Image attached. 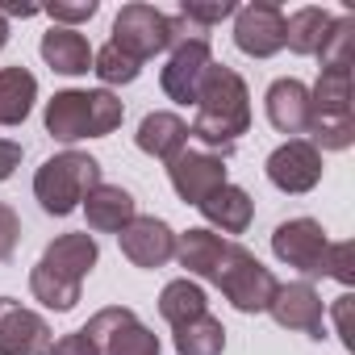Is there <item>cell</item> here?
I'll return each instance as SVG.
<instances>
[{"instance_id":"cell-1","label":"cell","mask_w":355,"mask_h":355,"mask_svg":"<svg viewBox=\"0 0 355 355\" xmlns=\"http://www.w3.org/2000/svg\"><path fill=\"white\" fill-rule=\"evenodd\" d=\"M197 121L189 125V138L205 142L214 155H230L239 146V138L251 130V92L247 80L226 67V63H209L201 88H197Z\"/></svg>"},{"instance_id":"cell-38","label":"cell","mask_w":355,"mask_h":355,"mask_svg":"<svg viewBox=\"0 0 355 355\" xmlns=\"http://www.w3.org/2000/svg\"><path fill=\"white\" fill-rule=\"evenodd\" d=\"M5 42H9V21L0 17V51H5Z\"/></svg>"},{"instance_id":"cell-21","label":"cell","mask_w":355,"mask_h":355,"mask_svg":"<svg viewBox=\"0 0 355 355\" xmlns=\"http://www.w3.org/2000/svg\"><path fill=\"white\" fill-rule=\"evenodd\" d=\"M197 209H201L205 222H209L214 230H222V234H243V230L251 226V218H255V201H251V193L239 189V184H230V180H226L218 193H209Z\"/></svg>"},{"instance_id":"cell-22","label":"cell","mask_w":355,"mask_h":355,"mask_svg":"<svg viewBox=\"0 0 355 355\" xmlns=\"http://www.w3.org/2000/svg\"><path fill=\"white\" fill-rule=\"evenodd\" d=\"M38 101V80L30 67H0V125H21Z\"/></svg>"},{"instance_id":"cell-33","label":"cell","mask_w":355,"mask_h":355,"mask_svg":"<svg viewBox=\"0 0 355 355\" xmlns=\"http://www.w3.org/2000/svg\"><path fill=\"white\" fill-rule=\"evenodd\" d=\"M21 243V218L9 201H0V263H9Z\"/></svg>"},{"instance_id":"cell-15","label":"cell","mask_w":355,"mask_h":355,"mask_svg":"<svg viewBox=\"0 0 355 355\" xmlns=\"http://www.w3.org/2000/svg\"><path fill=\"white\" fill-rule=\"evenodd\" d=\"M96 259H101V247H96V239L88 234V230H76V234H59L46 251H42V268L46 272H55V276H63V280H71V284H84V276L96 268Z\"/></svg>"},{"instance_id":"cell-31","label":"cell","mask_w":355,"mask_h":355,"mask_svg":"<svg viewBox=\"0 0 355 355\" xmlns=\"http://www.w3.org/2000/svg\"><path fill=\"white\" fill-rule=\"evenodd\" d=\"M96 9H101L96 0H55V5H46L51 21H55V26H67V30H76L80 21H92Z\"/></svg>"},{"instance_id":"cell-34","label":"cell","mask_w":355,"mask_h":355,"mask_svg":"<svg viewBox=\"0 0 355 355\" xmlns=\"http://www.w3.org/2000/svg\"><path fill=\"white\" fill-rule=\"evenodd\" d=\"M46 355H101V351H96V343H92V338H88L84 330H71V334L55 338Z\"/></svg>"},{"instance_id":"cell-37","label":"cell","mask_w":355,"mask_h":355,"mask_svg":"<svg viewBox=\"0 0 355 355\" xmlns=\"http://www.w3.org/2000/svg\"><path fill=\"white\" fill-rule=\"evenodd\" d=\"M347 309H351V297H338V301H334V322H338V334H343V343L351 347V338H347Z\"/></svg>"},{"instance_id":"cell-14","label":"cell","mask_w":355,"mask_h":355,"mask_svg":"<svg viewBox=\"0 0 355 355\" xmlns=\"http://www.w3.org/2000/svg\"><path fill=\"white\" fill-rule=\"evenodd\" d=\"M117 247L134 268H163V263L175 259V230L155 214H138L117 234Z\"/></svg>"},{"instance_id":"cell-19","label":"cell","mask_w":355,"mask_h":355,"mask_svg":"<svg viewBox=\"0 0 355 355\" xmlns=\"http://www.w3.org/2000/svg\"><path fill=\"white\" fill-rule=\"evenodd\" d=\"M134 142H138L142 155L171 163L175 155L189 146V121H184L180 113H146V117L138 121Z\"/></svg>"},{"instance_id":"cell-36","label":"cell","mask_w":355,"mask_h":355,"mask_svg":"<svg viewBox=\"0 0 355 355\" xmlns=\"http://www.w3.org/2000/svg\"><path fill=\"white\" fill-rule=\"evenodd\" d=\"M38 13L42 9L38 5H26V0H0V17H5V21L9 17H38Z\"/></svg>"},{"instance_id":"cell-26","label":"cell","mask_w":355,"mask_h":355,"mask_svg":"<svg viewBox=\"0 0 355 355\" xmlns=\"http://www.w3.org/2000/svg\"><path fill=\"white\" fill-rule=\"evenodd\" d=\"M330 21H334V17H330L326 9H313V5L297 9L293 17H284V46H288L293 55H318L322 42H326Z\"/></svg>"},{"instance_id":"cell-2","label":"cell","mask_w":355,"mask_h":355,"mask_svg":"<svg viewBox=\"0 0 355 355\" xmlns=\"http://www.w3.org/2000/svg\"><path fill=\"white\" fill-rule=\"evenodd\" d=\"M125 117L121 96L109 88H67L46 101V134L59 142H80V138H109Z\"/></svg>"},{"instance_id":"cell-30","label":"cell","mask_w":355,"mask_h":355,"mask_svg":"<svg viewBox=\"0 0 355 355\" xmlns=\"http://www.w3.org/2000/svg\"><path fill=\"white\" fill-rule=\"evenodd\" d=\"M234 13H239L234 0H214V5H205V0H184V5H180V17L189 26H197V30H209V26L234 17Z\"/></svg>"},{"instance_id":"cell-4","label":"cell","mask_w":355,"mask_h":355,"mask_svg":"<svg viewBox=\"0 0 355 355\" xmlns=\"http://www.w3.org/2000/svg\"><path fill=\"white\" fill-rule=\"evenodd\" d=\"M214 63V46H209V30H197L189 26L180 13L171 17V46H167V67L159 71V84L163 92L175 101V105H193L197 101V88L205 80Z\"/></svg>"},{"instance_id":"cell-13","label":"cell","mask_w":355,"mask_h":355,"mask_svg":"<svg viewBox=\"0 0 355 355\" xmlns=\"http://www.w3.org/2000/svg\"><path fill=\"white\" fill-rule=\"evenodd\" d=\"M55 343L51 322L13 297H0V355H46Z\"/></svg>"},{"instance_id":"cell-6","label":"cell","mask_w":355,"mask_h":355,"mask_svg":"<svg viewBox=\"0 0 355 355\" xmlns=\"http://www.w3.org/2000/svg\"><path fill=\"white\" fill-rule=\"evenodd\" d=\"M101 355H159L163 343L159 334L130 309V305H109V309H96L88 318V326H80Z\"/></svg>"},{"instance_id":"cell-11","label":"cell","mask_w":355,"mask_h":355,"mask_svg":"<svg viewBox=\"0 0 355 355\" xmlns=\"http://www.w3.org/2000/svg\"><path fill=\"white\" fill-rule=\"evenodd\" d=\"M268 313L284 330H301L309 338H326V301H322V293L309 280L280 284L276 297H272V305H268Z\"/></svg>"},{"instance_id":"cell-12","label":"cell","mask_w":355,"mask_h":355,"mask_svg":"<svg viewBox=\"0 0 355 355\" xmlns=\"http://www.w3.org/2000/svg\"><path fill=\"white\" fill-rule=\"evenodd\" d=\"M234 46L251 59H272L284 51V13L268 0L243 5L234 13Z\"/></svg>"},{"instance_id":"cell-16","label":"cell","mask_w":355,"mask_h":355,"mask_svg":"<svg viewBox=\"0 0 355 355\" xmlns=\"http://www.w3.org/2000/svg\"><path fill=\"white\" fill-rule=\"evenodd\" d=\"M263 109H268V121H272L280 134L305 138L313 109H309V88H305L301 80H293V76L276 80V84L268 88V96H263Z\"/></svg>"},{"instance_id":"cell-10","label":"cell","mask_w":355,"mask_h":355,"mask_svg":"<svg viewBox=\"0 0 355 355\" xmlns=\"http://www.w3.org/2000/svg\"><path fill=\"white\" fill-rule=\"evenodd\" d=\"M167 180H171L175 197H180L184 205H201L209 193H218L226 184V159L214 155V150L184 146L180 155L167 163Z\"/></svg>"},{"instance_id":"cell-23","label":"cell","mask_w":355,"mask_h":355,"mask_svg":"<svg viewBox=\"0 0 355 355\" xmlns=\"http://www.w3.org/2000/svg\"><path fill=\"white\" fill-rule=\"evenodd\" d=\"M309 117H347L351 113V67H322L309 88Z\"/></svg>"},{"instance_id":"cell-5","label":"cell","mask_w":355,"mask_h":355,"mask_svg":"<svg viewBox=\"0 0 355 355\" xmlns=\"http://www.w3.org/2000/svg\"><path fill=\"white\" fill-rule=\"evenodd\" d=\"M214 284L222 288V297L239 309V313H268L280 280L272 276V268H263L243 243H226V255L218 263Z\"/></svg>"},{"instance_id":"cell-8","label":"cell","mask_w":355,"mask_h":355,"mask_svg":"<svg viewBox=\"0 0 355 355\" xmlns=\"http://www.w3.org/2000/svg\"><path fill=\"white\" fill-rule=\"evenodd\" d=\"M272 255L288 268H297L301 276H326V255H330V239L322 230V222L313 218H288L272 230Z\"/></svg>"},{"instance_id":"cell-7","label":"cell","mask_w":355,"mask_h":355,"mask_svg":"<svg viewBox=\"0 0 355 355\" xmlns=\"http://www.w3.org/2000/svg\"><path fill=\"white\" fill-rule=\"evenodd\" d=\"M117 51H125L130 59L146 63L155 55H163L171 46V17L159 13L155 5H121V13L113 17V38Z\"/></svg>"},{"instance_id":"cell-9","label":"cell","mask_w":355,"mask_h":355,"mask_svg":"<svg viewBox=\"0 0 355 355\" xmlns=\"http://www.w3.org/2000/svg\"><path fill=\"white\" fill-rule=\"evenodd\" d=\"M263 171H268L272 189H280V193H288V197L313 193V189L322 184V150H318L313 142H305V138H288V142H280V146L268 155Z\"/></svg>"},{"instance_id":"cell-18","label":"cell","mask_w":355,"mask_h":355,"mask_svg":"<svg viewBox=\"0 0 355 355\" xmlns=\"http://www.w3.org/2000/svg\"><path fill=\"white\" fill-rule=\"evenodd\" d=\"M226 243H230V239H222L218 230L193 226V230H184V234H175V263L189 272V280L197 276V280H209V284H214L218 263H222V255H226Z\"/></svg>"},{"instance_id":"cell-27","label":"cell","mask_w":355,"mask_h":355,"mask_svg":"<svg viewBox=\"0 0 355 355\" xmlns=\"http://www.w3.org/2000/svg\"><path fill=\"white\" fill-rule=\"evenodd\" d=\"M80 288H84V284H71V280H63V276L46 272L42 263H34V272H30V293H34V301H42V305H46V309H55V313L76 309Z\"/></svg>"},{"instance_id":"cell-25","label":"cell","mask_w":355,"mask_h":355,"mask_svg":"<svg viewBox=\"0 0 355 355\" xmlns=\"http://www.w3.org/2000/svg\"><path fill=\"white\" fill-rule=\"evenodd\" d=\"M171 343H175V355H222L226 351V326L214 318V313H201L184 326H171Z\"/></svg>"},{"instance_id":"cell-35","label":"cell","mask_w":355,"mask_h":355,"mask_svg":"<svg viewBox=\"0 0 355 355\" xmlns=\"http://www.w3.org/2000/svg\"><path fill=\"white\" fill-rule=\"evenodd\" d=\"M21 167V142H13V138H0V184L9 180V175Z\"/></svg>"},{"instance_id":"cell-20","label":"cell","mask_w":355,"mask_h":355,"mask_svg":"<svg viewBox=\"0 0 355 355\" xmlns=\"http://www.w3.org/2000/svg\"><path fill=\"white\" fill-rule=\"evenodd\" d=\"M42 59L51 71L59 76H88L92 71V42L80 34V30H67V26H51L42 34Z\"/></svg>"},{"instance_id":"cell-17","label":"cell","mask_w":355,"mask_h":355,"mask_svg":"<svg viewBox=\"0 0 355 355\" xmlns=\"http://www.w3.org/2000/svg\"><path fill=\"white\" fill-rule=\"evenodd\" d=\"M84 214H88V230H96V234H121V230L138 218V201H134L130 189L101 180V184L84 197Z\"/></svg>"},{"instance_id":"cell-28","label":"cell","mask_w":355,"mask_h":355,"mask_svg":"<svg viewBox=\"0 0 355 355\" xmlns=\"http://www.w3.org/2000/svg\"><path fill=\"white\" fill-rule=\"evenodd\" d=\"M92 71H96V80L101 84H134L138 76H142V63L138 59H130L125 51H117L113 42H105L101 51H92Z\"/></svg>"},{"instance_id":"cell-3","label":"cell","mask_w":355,"mask_h":355,"mask_svg":"<svg viewBox=\"0 0 355 355\" xmlns=\"http://www.w3.org/2000/svg\"><path fill=\"white\" fill-rule=\"evenodd\" d=\"M96 184H101V159H92L88 150H59L34 171V197L51 218L76 214Z\"/></svg>"},{"instance_id":"cell-32","label":"cell","mask_w":355,"mask_h":355,"mask_svg":"<svg viewBox=\"0 0 355 355\" xmlns=\"http://www.w3.org/2000/svg\"><path fill=\"white\" fill-rule=\"evenodd\" d=\"M326 276L338 280V284H355V243H330Z\"/></svg>"},{"instance_id":"cell-24","label":"cell","mask_w":355,"mask_h":355,"mask_svg":"<svg viewBox=\"0 0 355 355\" xmlns=\"http://www.w3.org/2000/svg\"><path fill=\"white\" fill-rule=\"evenodd\" d=\"M159 313H163V322H171V326H184V322L209 313V297H205V288H201L197 280L180 276V280L163 284V293H159Z\"/></svg>"},{"instance_id":"cell-29","label":"cell","mask_w":355,"mask_h":355,"mask_svg":"<svg viewBox=\"0 0 355 355\" xmlns=\"http://www.w3.org/2000/svg\"><path fill=\"white\" fill-rule=\"evenodd\" d=\"M351 46H355V17H334L318 51L322 67H351Z\"/></svg>"}]
</instances>
